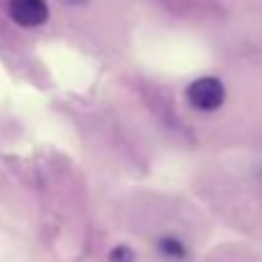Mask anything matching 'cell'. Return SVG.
<instances>
[{
  "instance_id": "1",
  "label": "cell",
  "mask_w": 262,
  "mask_h": 262,
  "mask_svg": "<svg viewBox=\"0 0 262 262\" xmlns=\"http://www.w3.org/2000/svg\"><path fill=\"white\" fill-rule=\"evenodd\" d=\"M186 97H188L193 110H199V112H216L224 104L227 89L222 84V79H216V77H201V79L188 84Z\"/></svg>"
},
{
  "instance_id": "2",
  "label": "cell",
  "mask_w": 262,
  "mask_h": 262,
  "mask_svg": "<svg viewBox=\"0 0 262 262\" xmlns=\"http://www.w3.org/2000/svg\"><path fill=\"white\" fill-rule=\"evenodd\" d=\"M46 0H8V15L20 28H38L49 20Z\"/></svg>"
},
{
  "instance_id": "3",
  "label": "cell",
  "mask_w": 262,
  "mask_h": 262,
  "mask_svg": "<svg viewBox=\"0 0 262 262\" xmlns=\"http://www.w3.org/2000/svg\"><path fill=\"white\" fill-rule=\"evenodd\" d=\"M156 252L168 262H183L188 257V247L181 237L176 234H161L156 237Z\"/></svg>"
},
{
  "instance_id": "4",
  "label": "cell",
  "mask_w": 262,
  "mask_h": 262,
  "mask_svg": "<svg viewBox=\"0 0 262 262\" xmlns=\"http://www.w3.org/2000/svg\"><path fill=\"white\" fill-rule=\"evenodd\" d=\"M135 260H138V255L127 245H117V247L110 250V262H135Z\"/></svg>"
},
{
  "instance_id": "5",
  "label": "cell",
  "mask_w": 262,
  "mask_h": 262,
  "mask_svg": "<svg viewBox=\"0 0 262 262\" xmlns=\"http://www.w3.org/2000/svg\"><path fill=\"white\" fill-rule=\"evenodd\" d=\"M61 5H67V8H84V5H89L92 0H59Z\"/></svg>"
}]
</instances>
